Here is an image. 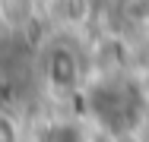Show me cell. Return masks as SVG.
<instances>
[{"mask_svg": "<svg viewBox=\"0 0 149 142\" xmlns=\"http://www.w3.org/2000/svg\"><path fill=\"white\" fill-rule=\"evenodd\" d=\"M41 70L54 92H73L79 85V57L70 44H51L41 57Z\"/></svg>", "mask_w": 149, "mask_h": 142, "instance_id": "cell-1", "label": "cell"}, {"mask_svg": "<svg viewBox=\"0 0 149 142\" xmlns=\"http://www.w3.org/2000/svg\"><path fill=\"white\" fill-rule=\"evenodd\" d=\"M38 142H83V133L70 123H51L38 133Z\"/></svg>", "mask_w": 149, "mask_h": 142, "instance_id": "cell-2", "label": "cell"}, {"mask_svg": "<svg viewBox=\"0 0 149 142\" xmlns=\"http://www.w3.org/2000/svg\"><path fill=\"white\" fill-rule=\"evenodd\" d=\"M0 142H19L13 120H10V117H3V114H0Z\"/></svg>", "mask_w": 149, "mask_h": 142, "instance_id": "cell-3", "label": "cell"}, {"mask_svg": "<svg viewBox=\"0 0 149 142\" xmlns=\"http://www.w3.org/2000/svg\"><path fill=\"white\" fill-rule=\"evenodd\" d=\"M140 95L149 101V63L143 66V73H140Z\"/></svg>", "mask_w": 149, "mask_h": 142, "instance_id": "cell-4", "label": "cell"}]
</instances>
